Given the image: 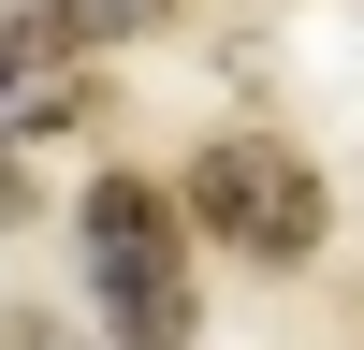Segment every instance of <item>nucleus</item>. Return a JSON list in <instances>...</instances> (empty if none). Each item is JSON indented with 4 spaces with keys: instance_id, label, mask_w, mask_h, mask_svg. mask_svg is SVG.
<instances>
[{
    "instance_id": "obj_1",
    "label": "nucleus",
    "mask_w": 364,
    "mask_h": 350,
    "mask_svg": "<svg viewBox=\"0 0 364 350\" xmlns=\"http://www.w3.org/2000/svg\"><path fill=\"white\" fill-rule=\"evenodd\" d=\"M73 262H87V307L117 350H190V233L146 175H102L73 204Z\"/></svg>"
},
{
    "instance_id": "obj_3",
    "label": "nucleus",
    "mask_w": 364,
    "mask_h": 350,
    "mask_svg": "<svg viewBox=\"0 0 364 350\" xmlns=\"http://www.w3.org/2000/svg\"><path fill=\"white\" fill-rule=\"evenodd\" d=\"M73 117H87V44L58 15H29V0H0V146L73 132Z\"/></svg>"
},
{
    "instance_id": "obj_4",
    "label": "nucleus",
    "mask_w": 364,
    "mask_h": 350,
    "mask_svg": "<svg viewBox=\"0 0 364 350\" xmlns=\"http://www.w3.org/2000/svg\"><path fill=\"white\" fill-rule=\"evenodd\" d=\"M29 15H58L73 44H132V29H161L175 0H29Z\"/></svg>"
},
{
    "instance_id": "obj_5",
    "label": "nucleus",
    "mask_w": 364,
    "mask_h": 350,
    "mask_svg": "<svg viewBox=\"0 0 364 350\" xmlns=\"http://www.w3.org/2000/svg\"><path fill=\"white\" fill-rule=\"evenodd\" d=\"M15 350H73V336H58V321H15Z\"/></svg>"
},
{
    "instance_id": "obj_2",
    "label": "nucleus",
    "mask_w": 364,
    "mask_h": 350,
    "mask_svg": "<svg viewBox=\"0 0 364 350\" xmlns=\"http://www.w3.org/2000/svg\"><path fill=\"white\" fill-rule=\"evenodd\" d=\"M190 219L219 248H248V262H306L321 248V161L277 146V132H219L190 161Z\"/></svg>"
}]
</instances>
